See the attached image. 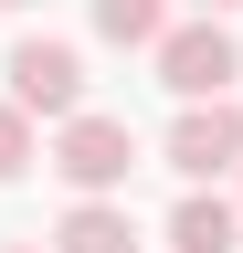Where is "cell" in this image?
<instances>
[{
	"instance_id": "4",
	"label": "cell",
	"mask_w": 243,
	"mask_h": 253,
	"mask_svg": "<svg viewBox=\"0 0 243 253\" xmlns=\"http://www.w3.org/2000/svg\"><path fill=\"white\" fill-rule=\"evenodd\" d=\"M0 74H11V106H32V116H74L85 106V53L53 42V32H21L0 53Z\"/></svg>"
},
{
	"instance_id": "11",
	"label": "cell",
	"mask_w": 243,
	"mask_h": 253,
	"mask_svg": "<svg viewBox=\"0 0 243 253\" xmlns=\"http://www.w3.org/2000/svg\"><path fill=\"white\" fill-rule=\"evenodd\" d=\"M0 11H32V0H0Z\"/></svg>"
},
{
	"instance_id": "3",
	"label": "cell",
	"mask_w": 243,
	"mask_h": 253,
	"mask_svg": "<svg viewBox=\"0 0 243 253\" xmlns=\"http://www.w3.org/2000/svg\"><path fill=\"white\" fill-rule=\"evenodd\" d=\"M159 158H169L180 179H233L243 169V106H233V95H180Z\"/></svg>"
},
{
	"instance_id": "9",
	"label": "cell",
	"mask_w": 243,
	"mask_h": 253,
	"mask_svg": "<svg viewBox=\"0 0 243 253\" xmlns=\"http://www.w3.org/2000/svg\"><path fill=\"white\" fill-rule=\"evenodd\" d=\"M191 11H222V21H233V11H243V0H191Z\"/></svg>"
},
{
	"instance_id": "12",
	"label": "cell",
	"mask_w": 243,
	"mask_h": 253,
	"mask_svg": "<svg viewBox=\"0 0 243 253\" xmlns=\"http://www.w3.org/2000/svg\"><path fill=\"white\" fill-rule=\"evenodd\" d=\"M233 179H243V169H233ZM233 201H243V190H233Z\"/></svg>"
},
{
	"instance_id": "6",
	"label": "cell",
	"mask_w": 243,
	"mask_h": 253,
	"mask_svg": "<svg viewBox=\"0 0 243 253\" xmlns=\"http://www.w3.org/2000/svg\"><path fill=\"white\" fill-rule=\"evenodd\" d=\"M243 243V201H222L211 179L180 190V211H169V253H233Z\"/></svg>"
},
{
	"instance_id": "8",
	"label": "cell",
	"mask_w": 243,
	"mask_h": 253,
	"mask_svg": "<svg viewBox=\"0 0 243 253\" xmlns=\"http://www.w3.org/2000/svg\"><path fill=\"white\" fill-rule=\"evenodd\" d=\"M32 148H43V116H32V106H11V95H0V190H11L21 169H32Z\"/></svg>"
},
{
	"instance_id": "2",
	"label": "cell",
	"mask_w": 243,
	"mask_h": 253,
	"mask_svg": "<svg viewBox=\"0 0 243 253\" xmlns=\"http://www.w3.org/2000/svg\"><path fill=\"white\" fill-rule=\"evenodd\" d=\"M148 63H159V84H169V95H233L243 42H233V21H222V11H191V21H169L159 42H148Z\"/></svg>"
},
{
	"instance_id": "5",
	"label": "cell",
	"mask_w": 243,
	"mask_h": 253,
	"mask_svg": "<svg viewBox=\"0 0 243 253\" xmlns=\"http://www.w3.org/2000/svg\"><path fill=\"white\" fill-rule=\"evenodd\" d=\"M53 253H138V211H127V190H74L64 221H53Z\"/></svg>"
},
{
	"instance_id": "7",
	"label": "cell",
	"mask_w": 243,
	"mask_h": 253,
	"mask_svg": "<svg viewBox=\"0 0 243 253\" xmlns=\"http://www.w3.org/2000/svg\"><path fill=\"white\" fill-rule=\"evenodd\" d=\"M96 11V42H116V53H148L169 32V0H85Z\"/></svg>"
},
{
	"instance_id": "1",
	"label": "cell",
	"mask_w": 243,
	"mask_h": 253,
	"mask_svg": "<svg viewBox=\"0 0 243 253\" xmlns=\"http://www.w3.org/2000/svg\"><path fill=\"white\" fill-rule=\"evenodd\" d=\"M43 169L64 179V190H127L138 179V126L74 106V116H53V158H43Z\"/></svg>"
},
{
	"instance_id": "10",
	"label": "cell",
	"mask_w": 243,
	"mask_h": 253,
	"mask_svg": "<svg viewBox=\"0 0 243 253\" xmlns=\"http://www.w3.org/2000/svg\"><path fill=\"white\" fill-rule=\"evenodd\" d=\"M0 253H53V243H0Z\"/></svg>"
}]
</instances>
